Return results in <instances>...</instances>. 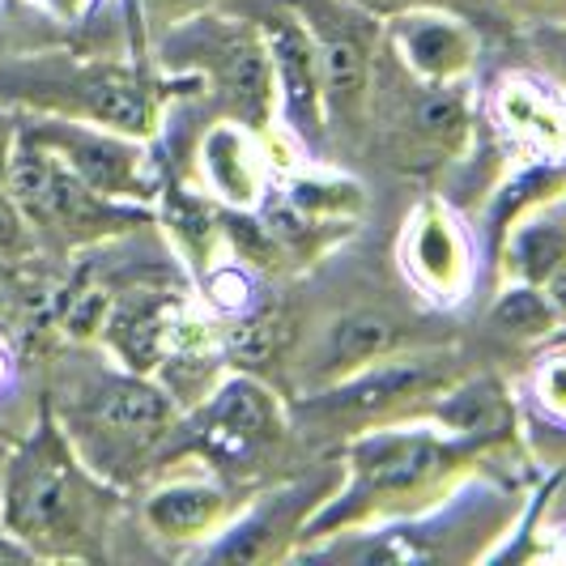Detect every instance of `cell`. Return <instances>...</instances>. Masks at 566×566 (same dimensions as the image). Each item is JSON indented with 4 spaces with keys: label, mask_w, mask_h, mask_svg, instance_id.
I'll return each mask as SVG.
<instances>
[{
    "label": "cell",
    "mask_w": 566,
    "mask_h": 566,
    "mask_svg": "<svg viewBox=\"0 0 566 566\" xmlns=\"http://www.w3.org/2000/svg\"><path fill=\"white\" fill-rule=\"evenodd\" d=\"M490 455L503 452L434 418H400L358 430L337 443V460L345 469L340 490L319 507L307 541L333 537L340 528L418 515L439 499H448L469 473L485 469Z\"/></svg>",
    "instance_id": "1"
},
{
    "label": "cell",
    "mask_w": 566,
    "mask_h": 566,
    "mask_svg": "<svg viewBox=\"0 0 566 566\" xmlns=\"http://www.w3.org/2000/svg\"><path fill=\"white\" fill-rule=\"evenodd\" d=\"M119 511L124 490L85 464L43 400L34 426L0 460V528L30 558L90 563L107 558Z\"/></svg>",
    "instance_id": "2"
},
{
    "label": "cell",
    "mask_w": 566,
    "mask_h": 566,
    "mask_svg": "<svg viewBox=\"0 0 566 566\" xmlns=\"http://www.w3.org/2000/svg\"><path fill=\"white\" fill-rule=\"evenodd\" d=\"M48 409L85 464L119 490L163 469L184 418V409L154 375H137L119 363L73 367L60 379Z\"/></svg>",
    "instance_id": "3"
},
{
    "label": "cell",
    "mask_w": 566,
    "mask_h": 566,
    "mask_svg": "<svg viewBox=\"0 0 566 566\" xmlns=\"http://www.w3.org/2000/svg\"><path fill=\"white\" fill-rule=\"evenodd\" d=\"M524 520V494L503 478H490L485 469L469 473L448 499L434 507L340 528L333 537L307 541L294 558L315 563H485L499 558V549L515 537Z\"/></svg>",
    "instance_id": "4"
},
{
    "label": "cell",
    "mask_w": 566,
    "mask_h": 566,
    "mask_svg": "<svg viewBox=\"0 0 566 566\" xmlns=\"http://www.w3.org/2000/svg\"><path fill=\"white\" fill-rule=\"evenodd\" d=\"M188 85L192 82L170 77L163 69L154 77L128 60L48 52V56L13 60L0 69V103L18 112L82 119V124L128 133L137 142H154L170 94Z\"/></svg>",
    "instance_id": "5"
},
{
    "label": "cell",
    "mask_w": 566,
    "mask_h": 566,
    "mask_svg": "<svg viewBox=\"0 0 566 566\" xmlns=\"http://www.w3.org/2000/svg\"><path fill=\"white\" fill-rule=\"evenodd\" d=\"M158 69L205 90L222 119L277 137V85L255 22L234 4L197 9L158 39Z\"/></svg>",
    "instance_id": "6"
},
{
    "label": "cell",
    "mask_w": 566,
    "mask_h": 566,
    "mask_svg": "<svg viewBox=\"0 0 566 566\" xmlns=\"http://www.w3.org/2000/svg\"><path fill=\"white\" fill-rule=\"evenodd\" d=\"M469 375L460 349L448 340L418 345L392 358H379L370 367L340 375L324 388H312L290 405L294 430L319 434L345 443L349 434L370 430V426L400 422V418H426L434 409V400L443 397L452 384Z\"/></svg>",
    "instance_id": "7"
},
{
    "label": "cell",
    "mask_w": 566,
    "mask_h": 566,
    "mask_svg": "<svg viewBox=\"0 0 566 566\" xmlns=\"http://www.w3.org/2000/svg\"><path fill=\"white\" fill-rule=\"evenodd\" d=\"M294 434L298 430L290 418V405L277 397V388L255 370L234 367L213 384V392H205L192 409H184L163 464L192 460L230 482L252 485L260 473L282 464Z\"/></svg>",
    "instance_id": "8"
},
{
    "label": "cell",
    "mask_w": 566,
    "mask_h": 566,
    "mask_svg": "<svg viewBox=\"0 0 566 566\" xmlns=\"http://www.w3.org/2000/svg\"><path fill=\"white\" fill-rule=\"evenodd\" d=\"M4 192L27 213L39 248H56V252H90V248L115 243L124 234H137L158 222L154 209L94 192L52 149H43L27 133L18 137L13 163L4 175Z\"/></svg>",
    "instance_id": "9"
},
{
    "label": "cell",
    "mask_w": 566,
    "mask_h": 566,
    "mask_svg": "<svg viewBox=\"0 0 566 566\" xmlns=\"http://www.w3.org/2000/svg\"><path fill=\"white\" fill-rule=\"evenodd\" d=\"M307 22L324 69L328 145L358 142L375 115V77L384 60V18L358 0H290Z\"/></svg>",
    "instance_id": "10"
},
{
    "label": "cell",
    "mask_w": 566,
    "mask_h": 566,
    "mask_svg": "<svg viewBox=\"0 0 566 566\" xmlns=\"http://www.w3.org/2000/svg\"><path fill=\"white\" fill-rule=\"evenodd\" d=\"M340 460L312 464L277 485L252 490L239 515L200 549V563H285L307 541L319 507L340 490Z\"/></svg>",
    "instance_id": "11"
},
{
    "label": "cell",
    "mask_w": 566,
    "mask_h": 566,
    "mask_svg": "<svg viewBox=\"0 0 566 566\" xmlns=\"http://www.w3.org/2000/svg\"><path fill=\"white\" fill-rule=\"evenodd\" d=\"M22 115V133L34 137L43 149H52L64 167L77 179H85L94 192L124 205H142V209H158L163 197V163L149 142H137L128 133L115 128H98V124H82V119H60V115Z\"/></svg>",
    "instance_id": "12"
},
{
    "label": "cell",
    "mask_w": 566,
    "mask_h": 566,
    "mask_svg": "<svg viewBox=\"0 0 566 566\" xmlns=\"http://www.w3.org/2000/svg\"><path fill=\"white\" fill-rule=\"evenodd\" d=\"M243 9L255 22L273 85H277V124L290 142L298 145L307 158L328 149V119H324V69L307 22L290 0H227Z\"/></svg>",
    "instance_id": "13"
},
{
    "label": "cell",
    "mask_w": 566,
    "mask_h": 566,
    "mask_svg": "<svg viewBox=\"0 0 566 566\" xmlns=\"http://www.w3.org/2000/svg\"><path fill=\"white\" fill-rule=\"evenodd\" d=\"M252 485H239L213 473V469H179L163 464L158 482L145 490L142 499V524L154 545H163L170 554L197 558L209 541L227 528L248 503Z\"/></svg>",
    "instance_id": "14"
},
{
    "label": "cell",
    "mask_w": 566,
    "mask_h": 566,
    "mask_svg": "<svg viewBox=\"0 0 566 566\" xmlns=\"http://www.w3.org/2000/svg\"><path fill=\"white\" fill-rule=\"evenodd\" d=\"M397 264L409 290H418L430 307H460L478 277V243L460 209L448 200H422L400 230Z\"/></svg>",
    "instance_id": "15"
},
{
    "label": "cell",
    "mask_w": 566,
    "mask_h": 566,
    "mask_svg": "<svg viewBox=\"0 0 566 566\" xmlns=\"http://www.w3.org/2000/svg\"><path fill=\"white\" fill-rule=\"evenodd\" d=\"M482 119L511 167L566 163V90L545 73H503L485 94Z\"/></svg>",
    "instance_id": "16"
},
{
    "label": "cell",
    "mask_w": 566,
    "mask_h": 566,
    "mask_svg": "<svg viewBox=\"0 0 566 566\" xmlns=\"http://www.w3.org/2000/svg\"><path fill=\"white\" fill-rule=\"evenodd\" d=\"M384 56L422 85H469L482 64V34L460 9H405L384 18Z\"/></svg>",
    "instance_id": "17"
},
{
    "label": "cell",
    "mask_w": 566,
    "mask_h": 566,
    "mask_svg": "<svg viewBox=\"0 0 566 566\" xmlns=\"http://www.w3.org/2000/svg\"><path fill=\"white\" fill-rule=\"evenodd\" d=\"M273 145L277 137H264L234 119H218L197 145L200 188L230 213L260 209V200L273 192Z\"/></svg>",
    "instance_id": "18"
},
{
    "label": "cell",
    "mask_w": 566,
    "mask_h": 566,
    "mask_svg": "<svg viewBox=\"0 0 566 566\" xmlns=\"http://www.w3.org/2000/svg\"><path fill=\"white\" fill-rule=\"evenodd\" d=\"M418 345H434V337H426L418 319L388 312V307H349L333 319V328L324 333L319 349L307 363L312 388H324L340 375H354L379 358H392V354L418 349Z\"/></svg>",
    "instance_id": "19"
},
{
    "label": "cell",
    "mask_w": 566,
    "mask_h": 566,
    "mask_svg": "<svg viewBox=\"0 0 566 566\" xmlns=\"http://www.w3.org/2000/svg\"><path fill=\"white\" fill-rule=\"evenodd\" d=\"M418 85L413 98H405V107L392 119V142L405 154L400 163L430 167V163L464 158L469 137H473V119H478L473 103H469V85Z\"/></svg>",
    "instance_id": "20"
},
{
    "label": "cell",
    "mask_w": 566,
    "mask_h": 566,
    "mask_svg": "<svg viewBox=\"0 0 566 566\" xmlns=\"http://www.w3.org/2000/svg\"><path fill=\"white\" fill-rule=\"evenodd\" d=\"M490 324H494V333H503L507 340H524V345H541L563 328L545 290L528 282H503L494 307H490Z\"/></svg>",
    "instance_id": "21"
},
{
    "label": "cell",
    "mask_w": 566,
    "mask_h": 566,
    "mask_svg": "<svg viewBox=\"0 0 566 566\" xmlns=\"http://www.w3.org/2000/svg\"><path fill=\"white\" fill-rule=\"evenodd\" d=\"M528 405H533V413L541 422L566 434V340L545 345L533 358V367H528Z\"/></svg>",
    "instance_id": "22"
},
{
    "label": "cell",
    "mask_w": 566,
    "mask_h": 566,
    "mask_svg": "<svg viewBox=\"0 0 566 566\" xmlns=\"http://www.w3.org/2000/svg\"><path fill=\"white\" fill-rule=\"evenodd\" d=\"M34 252H39V239L30 230L27 213L0 184V264H27Z\"/></svg>",
    "instance_id": "23"
},
{
    "label": "cell",
    "mask_w": 566,
    "mask_h": 566,
    "mask_svg": "<svg viewBox=\"0 0 566 566\" xmlns=\"http://www.w3.org/2000/svg\"><path fill=\"white\" fill-rule=\"evenodd\" d=\"M528 48L537 52L541 73L554 77L566 90V22L563 27H537L533 39H528Z\"/></svg>",
    "instance_id": "24"
},
{
    "label": "cell",
    "mask_w": 566,
    "mask_h": 566,
    "mask_svg": "<svg viewBox=\"0 0 566 566\" xmlns=\"http://www.w3.org/2000/svg\"><path fill=\"white\" fill-rule=\"evenodd\" d=\"M507 18L524 22V27H563L566 22V0H494Z\"/></svg>",
    "instance_id": "25"
},
{
    "label": "cell",
    "mask_w": 566,
    "mask_h": 566,
    "mask_svg": "<svg viewBox=\"0 0 566 566\" xmlns=\"http://www.w3.org/2000/svg\"><path fill=\"white\" fill-rule=\"evenodd\" d=\"M363 9H370L375 18H392L405 9H426V4H443V9H478L482 0H358Z\"/></svg>",
    "instance_id": "26"
},
{
    "label": "cell",
    "mask_w": 566,
    "mask_h": 566,
    "mask_svg": "<svg viewBox=\"0 0 566 566\" xmlns=\"http://www.w3.org/2000/svg\"><path fill=\"white\" fill-rule=\"evenodd\" d=\"M18 137H22V115H18V107L0 103V184H4V175H9V163H13Z\"/></svg>",
    "instance_id": "27"
},
{
    "label": "cell",
    "mask_w": 566,
    "mask_h": 566,
    "mask_svg": "<svg viewBox=\"0 0 566 566\" xmlns=\"http://www.w3.org/2000/svg\"><path fill=\"white\" fill-rule=\"evenodd\" d=\"M48 4L56 9L60 18H77V13L85 9V0H48Z\"/></svg>",
    "instance_id": "28"
},
{
    "label": "cell",
    "mask_w": 566,
    "mask_h": 566,
    "mask_svg": "<svg viewBox=\"0 0 566 566\" xmlns=\"http://www.w3.org/2000/svg\"><path fill=\"white\" fill-rule=\"evenodd\" d=\"M4 375H9V354L0 349V379H4Z\"/></svg>",
    "instance_id": "29"
}]
</instances>
